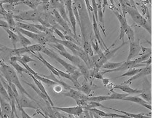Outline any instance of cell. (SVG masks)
<instances>
[{
	"label": "cell",
	"instance_id": "obj_1",
	"mask_svg": "<svg viewBox=\"0 0 158 118\" xmlns=\"http://www.w3.org/2000/svg\"><path fill=\"white\" fill-rule=\"evenodd\" d=\"M0 70H1L2 73L3 74V76L5 77V80L8 82H12L13 84L15 85L17 89L20 91L21 94L26 95V96L29 97L31 100H34V98L31 96L30 94L28 93L27 91L24 89V87L22 86L21 83L20 82L19 79H18V77L17 76V74H16L15 71L13 67L2 63V64L0 65Z\"/></svg>",
	"mask_w": 158,
	"mask_h": 118
},
{
	"label": "cell",
	"instance_id": "obj_2",
	"mask_svg": "<svg viewBox=\"0 0 158 118\" xmlns=\"http://www.w3.org/2000/svg\"><path fill=\"white\" fill-rule=\"evenodd\" d=\"M113 11V13L116 15V17L120 23V28H119V40H122L123 42H125L124 37L125 35L126 34L127 38H128L129 42L133 41L135 40V36H134V32H133V28L127 24V19L125 15L123 14L119 13L117 9H111Z\"/></svg>",
	"mask_w": 158,
	"mask_h": 118
},
{
	"label": "cell",
	"instance_id": "obj_3",
	"mask_svg": "<svg viewBox=\"0 0 158 118\" xmlns=\"http://www.w3.org/2000/svg\"><path fill=\"white\" fill-rule=\"evenodd\" d=\"M125 13H128L130 16L132 18L133 21H134L137 25L145 28V29L149 32V34H152V28L150 23H149V22H148L147 20H146V18L138 11L136 8L127 6V7H125Z\"/></svg>",
	"mask_w": 158,
	"mask_h": 118
},
{
	"label": "cell",
	"instance_id": "obj_4",
	"mask_svg": "<svg viewBox=\"0 0 158 118\" xmlns=\"http://www.w3.org/2000/svg\"><path fill=\"white\" fill-rule=\"evenodd\" d=\"M41 52H42L43 53L47 55V56L50 57V58H51L52 59H55L56 61H57L58 63H59V64L61 65V66L64 67V69L66 71V73H68V74H72V73L74 72V71L78 70L77 67L74 66V65L69 64V63H67V61H64V59L60 58V57L58 56L57 54H56V52H54L53 50H50V49H48V48H46L45 46L43 47V48H42Z\"/></svg>",
	"mask_w": 158,
	"mask_h": 118
},
{
	"label": "cell",
	"instance_id": "obj_5",
	"mask_svg": "<svg viewBox=\"0 0 158 118\" xmlns=\"http://www.w3.org/2000/svg\"><path fill=\"white\" fill-rule=\"evenodd\" d=\"M15 19L18 21H40L42 19L41 15L36 10H30L27 11H22L18 13V15H13Z\"/></svg>",
	"mask_w": 158,
	"mask_h": 118
},
{
	"label": "cell",
	"instance_id": "obj_6",
	"mask_svg": "<svg viewBox=\"0 0 158 118\" xmlns=\"http://www.w3.org/2000/svg\"><path fill=\"white\" fill-rule=\"evenodd\" d=\"M16 104H17V107H21L23 109L24 108H31V109H36V110L40 109L45 113V111L42 109L39 103L36 102L35 100H31V99H29V97L24 94L19 95Z\"/></svg>",
	"mask_w": 158,
	"mask_h": 118
},
{
	"label": "cell",
	"instance_id": "obj_7",
	"mask_svg": "<svg viewBox=\"0 0 158 118\" xmlns=\"http://www.w3.org/2000/svg\"><path fill=\"white\" fill-rule=\"evenodd\" d=\"M72 0H65L64 2V5L66 7V12H68V18L69 20V22L71 23V26L72 28V32L74 34V39L77 41L79 42V39L77 37V30H76V26H77V21L75 16L73 13V8H72Z\"/></svg>",
	"mask_w": 158,
	"mask_h": 118
},
{
	"label": "cell",
	"instance_id": "obj_8",
	"mask_svg": "<svg viewBox=\"0 0 158 118\" xmlns=\"http://www.w3.org/2000/svg\"><path fill=\"white\" fill-rule=\"evenodd\" d=\"M52 15H53L54 19H55V21H56V23H57L58 25L61 27L62 29L64 30V35L67 34V35L72 36L74 38V34H73L72 29L70 28L69 25L67 22L65 21L64 18L60 16V15L58 12L57 10H56V9L52 10Z\"/></svg>",
	"mask_w": 158,
	"mask_h": 118
},
{
	"label": "cell",
	"instance_id": "obj_9",
	"mask_svg": "<svg viewBox=\"0 0 158 118\" xmlns=\"http://www.w3.org/2000/svg\"><path fill=\"white\" fill-rule=\"evenodd\" d=\"M52 109L55 110H58L63 112L67 113L68 115H72L77 116V117H80L81 115H82L84 112V109L80 106H77V107H52Z\"/></svg>",
	"mask_w": 158,
	"mask_h": 118
},
{
	"label": "cell",
	"instance_id": "obj_10",
	"mask_svg": "<svg viewBox=\"0 0 158 118\" xmlns=\"http://www.w3.org/2000/svg\"><path fill=\"white\" fill-rule=\"evenodd\" d=\"M141 52V44L140 40H133L130 42V51L127 61H131L139 56Z\"/></svg>",
	"mask_w": 158,
	"mask_h": 118
},
{
	"label": "cell",
	"instance_id": "obj_11",
	"mask_svg": "<svg viewBox=\"0 0 158 118\" xmlns=\"http://www.w3.org/2000/svg\"><path fill=\"white\" fill-rule=\"evenodd\" d=\"M151 73H152V66L151 65H149V66H144L143 68L141 69V70L140 71V72H139V73H137L136 74L134 75V76L131 77L128 80L124 82L123 84L131 85V83H132L133 81H134L135 80H139V79L142 78V77H146V76H147V75L151 74Z\"/></svg>",
	"mask_w": 158,
	"mask_h": 118
},
{
	"label": "cell",
	"instance_id": "obj_12",
	"mask_svg": "<svg viewBox=\"0 0 158 118\" xmlns=\"http://www.w3.org/2000/svg\"><path fill=\"white\" fill-rule=\"evenodd\" d=\"M92 21H93V31H94L95 34L96 40H97V42H98V44L101 46V48L105 49V50H106V49L108 48V47L106 46V44H105L104 40H103L102 37H101L100 31H99L98 29V22L96 21V18H95L94 15H92Z\"/></svg>",
	"mask_w": 158,
	"mask_h": 118
},
{
	"label": "cell",
	"instance_id": "obj_13",
	"mask_svg": "<svg viewBox=\"0 0 158 118\" xmlns=\"http://www.w3.org/2000/svg\"><path fill=\"white\" fill-rule=\"evenodd\" d=\"M65 96L70 97L72 99L75 100V101H79V100H83V101H88V99L89 95H87L85 94H82L80 91H75L74 89H70L68 92L64 93L63 94Z\"/></svg>",
	"mask_w": 158,
	"mask_h": 118
},
{
	"label": "cell",
	"instance_id": "obj_14",
	"mask_svg": "<svg viewBox=\"0 0 158 118\" xmlns=\"http://www.w3.org/2000/svg\"><path fill=\"white\" fill-rule=\"evenodd\" d=\"M100 87H101L97 86V85H93L92 83L89 82V81L84 80L82 84L80 85L77 89L79 91H80V92L85 93V95H89L90 94V93L92 92L93 90H94V89L96 88H100Z\"/></svg>",
	"mask_w": 158,
	"mask_h": 118
},
{
	"label": "cell",
	"instance_id": "obj_15",
	"mask_svg": "<svg viewBox=\"0 0 158 118\" xmlns=\"http://www.w3.org/2000/svg\"><path fill=\"white\" fill-rule=\"evenodd\" d=\"M123 101H131V102L136 103H139L143 107L147 108V109H149V110H152V106L151 103L147 102V101L143 100V99H141V98L139 96H130V95H127L126 97H125L124 99H123Z\"/></svg>",
	"mask_w": 158,
	"mask_h": 118
},
{
	"label": "cell",
	"instance_id": "obj_16",
	"mask_svg": "<svg viewBox=\"0 0 158 118\" xmlns=\"http://www.w3.org/2000/svg\"><path fill=\"white\" fill-rule=\"evenodd\" d=\"M0 107H1L2 117L3 116H7V117L11 118L12 108L10 103H8L5 99H3L1 95H0Z\"/></svg>",
	"mask_w": 158,
	"mask_h": 118
},
{
	"label": "cell",
	"instance_id": "obj_17",
	"mask_svg": "<svg viewBox=\"0 0 158 118\" xmlns=\"http://www.w3.org/2000/svg\"><path fill=\"white\" fill-rule=\"evenodd\" d=\"M26 74H28L29 75L30 77H31L32 79H33V80H34V83H35V85H36V86L38 87V88H39V90L41 91V92L43 93V94L45 95L46 97L48 98V102H49V103H50V105L51 106V107H54V103H53V102H52V100H51V99H50V95H48V92L47 91H46V90H45V87H44V85H42V83L40 82V80H38L36 78H35V77H34V75H32L31 74H30V73L28 72L27 73H26Z\"/></svg>",
	"mask_w": 158,
	"mask_h": 118
},
{
	"label": "cell",
	"instance_id": "obj_18",
	"mask_svg": "<svg viewBox=\"0 0 158 118\" xmlns=\"http://www.w3.org/2000/svg\"><path fill=\"white\" fill-rule=\"evenodd\" d=\"M98 24H99L101 26V29H102L103 33H104V36L106 35V32H105V26H104V15L102 11V0H98Z\"/></svg>",
	"mask_w": 158,
	"mask_h": 118
},
{
	"label": "cell",
	"instance_id": "obj_19",
	"mask_svg": "<svg viewBox=\"0 0 158 118\" xmlns=\"http://www.w3.org/2000/svg\"><path fill=\"white\" fill-rule=\"evenodd\" d=\"M113 89H119L127 94H140L142 90H137L128 86L127 85H113Z\"/></svg>",
	"mask_w": 158,
	"mask_h": 118
},
{
	"label": "cell",
	"instance_id": "obj_20",
	"mask_svg": "<svg viewBox=\"0 0 158 118\" xmlns=\"http://www.w3.org/2000/svg\"><path fill=\"white\" fill-rule=\"evenodd\" d=\"M31 54L33 55V56H35L36 58L38 59V60L40 61H41L42 64L44 65V66L47 67L48 70H49L50 72H51V73H52V74H54L55 76H57L58 77H60L59 74H58V72H57V70H56V67H54L53 66H52V65L50 64L49 62L47 61H46L45 59L43 58V56H42V54L40 53H38V56H36V55L34 54V53H31Z\"/></svg>",
	"mask_w": 158,
	"mask_h": 118
},
{
	"label": "cell",
	"instance_id": "obj_21",
	"mask_svg": "<svg viewBox=\"0 0 158 118\" xmlns=\"http://www.w3.org/2000/svg\"><path fill=\"white\" fill-rule=\"evenodd\" d=\"M57 52L60 55H61L62 56H64V58H66V59H68L69 61H70L72 62L73 64H74V66H77L78 65L80 64V62L82 61V60H81V59L79 58L78 56H74V55H72V54L69 53L67 51L61 52V51H58V50H57Z\"/></svg>",
	"mask_w": 158,
	"mask_h": 118
},
{
	"label": "cell",
	"instance_id": "obj_22",
	"mask_svg": "<svg viewBox=\"0 0 158 118\" xmlns=\"http://www.w3.org/2000/svg\"><path fill=\"white\" fill-rule=\"evenodd\" d=\"M59 43L63 44L64 47L67 48L69 49V50L72 51L73 53H74V56H77V54L78 50L81 48L80 45L77 44L75 43H73L72 42L67 41V40H59Z\"/></svg>",
	"mask_w": 158,
	"mask_h": 118
},
{
	"label": "cell",
	"instance_id": "obj_23",
	"mask_svg": "<svg viewBox=\"0 0 158 118\" xmlns=\"http://www.w3.org/2000/svg\"><path fill=\"white\" fill-rule=\"evenodd\" d=\"M77 69L80 71L81 74H82V76L84 77L85 80L86 81H89L90 82V70L88 68V66L85 64V63L82 61L80 62V64L78 65Z\"/></svg>",
	"mask_w": 158,
	"mask_h": 118
},
{
	"label": "cell",
	"instance_id": "obj_24",
	"mask_svg": "<svg viewBox=\"0 0 158 118\" xmlns=\"http://www.w3.org/2000/svg\"><path fill=\"white\" fill-rule=\"evenodd\" d=\"M16 26L18 28H23V29L26 30V31L33 32V33H36V34L41 33L39 30L36 29V28L32 25V23H23V22H21V21H17L16 22Z\"/></svg>",
	"mask_w": 158,
	"mask_h": 118
},
{
	"label": "cell",
	"instance_id": "obj_25",
	"mask_svg": "<svg viewBox=\"0 0 158 118\" xmlns=\"http://www.w3.org/2000/svg\"><path fill=\"white\" fill-rule=\"evenodd\" d=\"M104 108H105V109H109V110H112V111H114V112H117L123 113V115H126V116H127V117H132V118H151L150 117H148V116L144 115L142 113H140V114H133V113H128V112H127L118 110V109H114V108L106 107H104Z\"/></svg>",
	"mask_w": 158,
	"mask_h": 118
},
{
	"label": "cell",
	"instance_id": "obj_26",
	"mask_svg": "<svg viewBox=\"0 0 158 118\" xmlns=\"http://www.w3.org/2000/svg\"><path fill=\"white\" fill-rule=\"evenodd\" d=\"M43 77H46V78H48V79H50V80H51L52 81H54L55 82H56L58 85H60V86H61L62 87H64V88L66 89V90L69 91L70 89H72V86L69 85L67 83H66L65 82H64V81H62L61 80L57 79L54 74H51L50 75H48V76H47V75H43Z\"/></svg>",
	"mask_w": 158,
	"mask_h": 118
},
{
	"label": "cell",
	"instance_id": "obj_27",
	"mask_svg": "<svg viewBox=\"0 0 158 118\" xmlns=\"http://www.w3.org/2000/svg\"><path fill=\"white\" fill-rule=\"evenodd\" d=\"M5 30V32L7 33L8 37L10 40H11L12 44H13V48H17V43L19 41V39H18V36L17 34H15V32L12 31L8 28H3Z\"/></svg>",
	"mask_w": 158,
	"mask_h": 118
},
{
	"label": "cell",
	"instance_id": "obj_28",
	"mask_svg": "<svg viewBox=\"0 0 158 118\" xmlns=\"http://www.w3.org/2000/svg\"><path fill=\"white\" fill-rule=\"evenodd\" d=\"M5 18L6 21H7V23L8 26H9V28L12 31L15 32L16 29V22L15 21V18L13 17V15L11 13H6V15L4 16Z\"/></svg>",
	"mask_w": 158,
	"mask_h": 118
},
{
	"label": "cell",
	"instance_id": "obj_29",
	"mask_svg": "<svg viewBox=\"0 0 158 118\" xmlns=\"http://www.w3.org/2000/svg\"><path fill=\"white\" fill-rule=\"evenodd\" d=\"M96 107H102L104 108V106L101 104V103H98V102H95V101H86L85 105L82 107L84 110H88L89 111L91 109H94V108Z\"/></svg>",
	"mask_w": 158,
	"mask_h": 118
},
{
	"label": "cell",
	"instance_id": "obj_30",
	"mask_svg": "<svg viewBox=\"0 0 158 118\" xmlns=\"http://www.w3.org/2000/svg\"><path fill=\"white\" fill-rule=\"evenodd\" d=\"M15 32H17V34L18 36V39H19V42H21V45L23 47H27L31 44V42L30 41L28 38H26L25 36L23 35L21 32H18V30H16Z\"/></svg>",
	"mask_w": 158,
	"mask_h": 118
},
{
	"label": "cell",
	"instance_id": "obj_31",
	"mask_svg": "<svg viewBox=\"0 0 158 118\" xmlns=\"http://www.w3.org/2000/svg\"><path fill=\"white\" fill-rule=\"evenodd\" d=\"M10 64L11 66L13 67L14 70H15L16 72L18 73V74H21V76H23V72H25V73L28 72V71L26 70L24 67L21 66V65L18 64V62H17V61H10Z\"/></svg>",
	"mask_w": 158,
	"mask_h": 118
},
{
	"label": "cell",
	"instance_id": "obj_32",
	"mask_svg": "<svg viewBox=\"0 0 158 118\" xmlns=\"http://www.w3.org/2000/svg\"><path fill=\"white\" fill-rule=\"evenodd\" d=\"M83 50L86 52V53H88V55L90 57L94 56V50H93L92 47H91V44L90 42L89 41V40H86L85 41H83Z\"/></svg>",
	"mask_w": 158,
	"mask_h": 118
},
{
	"label": "cell",
	"instance_id": "obj_33",
	"mask_svg": "<svg viewBox=\"0 0 158 118\" xmlns=\"http://www.w3.org/2000/svg\"><path fill=\"white\" fill-rule=\"evenodd\" d=\"M110 91L111 94L109 95V100H123L125 97L128 95V94H121V93L115 92L113 89H110Z\"/></svg>",
	"mask_w": 158,
	"mask_h": 118
},
{
	"label": "cell",
	"instance_id": "obj_34",
	"mask_svg": "<svg viewBox=\"0 0 158 118\" xmlns=\"http://www.w3.org/2000/svg\"><path fill=\"white\" fill-rule=\"evenodd\" d=\"M16 30H18V32H21V33L23 34V35L26 36H28V37L32 39V40H34V41H36V38H37V36H38V34L33 33V32H31L26 31V30H24V29H23V28L16 27L15 31H16Z\"/></svg>",
	"mask_w": 158,
	"mask_h": 118
},
{
	"label": "cell",
	"instance_id": "obj_35",
	"mask_svg": "<svg viewBox=\"0 0 158 118\" xmlns=\"http://www.w3.org/2000/svg\"><path fill=\"white\" fill-rule=\"evenodd\" d=\"M123 62H118V63H114V62H109L107 61L101 66V68L105 69L106 70H114V69L118 68L119 66H120L122 65Z\"/></svg>",
	"mask_w": 158,
	"mask_h": 118
},
{
	"label": "cell",
	"instance_id": "obj_36",
	"mask_svg": "<svg viewBox=\"0 0 158 118\" xmlns=\"http://www.w3.org/2000/svg\"><path fill=\"white\" fill-rule=\"evenodd\" d=\"M23 82H25L26 85H29V86H30V87H31V88H32V89H33V90H34V91H35V92H36V93H37V94H38V95H40V97H41V98H42V99H43V100H44V101H45V102H46V103H48V104H49V105H50V103H49V102H48V98H47V97H46V96H45V95H44L43 94V93H42L41 92V91H40L39 90V88H38V87H36V86H35V85H33V84H31V83H29V82H26V81H23Z\"/></svg>",
	"mask_w": 158,
	"mask_h": 118
},
{
	"label": "cell",
	"instance_id": "obj_37",
	"mask_svg": "<svg viewBox=\"0 0 158 118\" xmlns=\"http://www.w3.org/2000/svg\"><path fill=\"white\" fill-rule=\"evenodd\" d=\"M35 78L37 79L38 80H40L41 82H44V84L48 85H50V86H53V85H58L57 83L55 82L54 81H52L51 80H50V79H48L46 78V77H44L43 76H41V75L40 74H36L35 76H34Z\"/></svg>",
	"mask_w": 158,
	"mask_h": 118
},
{
	"label": "cell",
	"instance_id": "obj_38",
	"mask_svg": "<svg viewBox=\"0 0 158 118\" xmlns=\"http://www.w3.org/2000/svg\"><path fill=\"white\" fill-rule=\"evenodd\" d=\"M109 100V95H98V96H89L88 101H95V102L101 103L102 101Z\"/></svg>",
	"mask_w": 158,
	"mask_h": 118
},
{
	"label": "cell",
	"instance_id": "obj_39",
	"mask_svg": "<svg viewBox=\"0 0 158 118\" xmlns=\"http://www.w3.org/2000/svg\"><path fill=\"white\" fill-rule=\"evenodd\" d=\"M141 70V69H138V68H134V69H130L127 71V72L124 73V74L120 75V76H119L118 77H131L133 76H134L137 74V73H139L140 71Z\"/></svg>",
	"mask_w": 158,
	"mask_h": 118
},
{
	"label": "cell",
	"instance_id": "obj_40",
	"mask_svg": "<svg viewBox=\"0 0 158 118\" xmlns=\"http://www.w3.org/2000/svg\"><path fill=\"white\" fill-rule=\"evenodd\" d=\"M90 40H91V42H90L91 47H92V49L93 50H94V52L96 53V54H98L102 52V50H101L100 47H99L98 42H97L96 39H95V40H92V38H91Z\"/></svg>",
	"mask_w": 158,
	"mask_h": 118
},
{
	"label": "cell",
	"instance_id": "obj_41",
	"mask_svg": "<svg viewBox=\"0 0 158 118\" xmlns=\"http://www.w3.org/2000/svg\"><path fill=\"white\" fill-rule=\"evenodd\" d=\"M0 95H1L2 97H3V99H5L6 101H9V102L10 103V99L9 95H8L7 91L5 90V87H4L2 83L1 80H0Z\"/></svg>",
	"mask_w": 158,
	"mask_h": 118
},
{
	"label": "cell",
	"instance_id": "obj_42",
	"mask_svg": "<svg viewBox=\"0 0 158 118\" xmlns=\"http://www.w3.org/2000/svg\"><path fill=\"white\" fill-rule=\"evenodd\" d=\"M84 2H85V4L86 9H87V11H88L89 18H90V20H91L92 19V15H94V11H93V8H92V6L90 5V0H84Z\"/></svg>",
	"mask_w": 158,
	"mask_h": 118
},
{
	"label": "cell",
	"instance_id": "obj_43",
	"mask_svg": "<svg viewBox=\"0 0 158 118\" xmlns=\"http://www.w3.org/2000/svg\"><path fill=\"white\" fill-rule=\"evenodd\" d=\"M139 96H141V98H142V99H143V100L147 101V102L151 103L152 95H151L150 93L143 92V91H142V92H141L140 94H139Z\"/></svg>",
	"mask_w": 158,
	"mask_h": 118
},
{
	"label": "cell",
	"instance_id": "obj_44",
	"mask_svg": "<svg viewBox=\"0 0 158 118\" xmlns=\"http://www.w3.org/2000/svg\"><path fill=\"white\" fill-rule=\"evenodd\" d=\"M151 55L152 54L141 55L140 57H139V58H136V59H134L133 61H134L135 63H139V64H140V63H142L143 61H147L148 58H150Z\"/></svg>",
	"mask_w": 158,
	"mask_h": 118
},
{
	"label": "cell",
	"instance_id": "obj_45",
	"mask_svg": "<svg viewBox=\"0 0 158 118\" xmlns=\"http://www.w3.org/2000/svg\"><path fill=\"white\" fill-rule=\"evenodd\" d=\"M50 45L54 49H56V50H58V51H61V52H66V48L65 47L61 44L60 43H55V44H50Z\"/></svg>",
	"mask_w": 158,
	"mask_h": 118
},
{
	"label": "cell",
	"instance_id": "obj_46",
	"mask_svg": "<svg viewBox=\"0 0 158 118\" xmlns=\"http://www.w3.org/2000/svg\"><path fill=\"white\" fill-rule=\"evenodd\" d=\"M92 2V8H93V11H94V15L96 18V21L98 22V5H97V2L96 0H91Z\"/></svg>",
	"mask_w": 158,
	"mask_h": 118
},
{
	"label": "cell",
	"instance_id": "obj_47",
	"mask_svg": "<svg viewBox=\"0 0 158 118\" xmlns=\"http://www.w3.org/2000/svg\"><path fill=\"white\" fill-rule=\"evenodd\" d=\"M144 54H152V49L150 48H145L141 45V52L139 55H144Z\"/></svg>",
	"mask_w": 158,
	"mask_h": 118
},
{
	"label": "cell",
	"instance_id": "obj_48",
	"mask_svg": "<svg viewBox=\"0 0 158 118\" xmlns=\"http://www.w3.org/2000/svg\"><path fill=\"white\" fill-rule=\"evenodd\" d=\"M56 70H57L58 73V74H59L60 77H64V78H66V79H68V80H69L70 81H72V77H71V75L69 74L62 72V71L58 70V69H56Z\"/></svg>",
	"mask_w": 158,
	"mask_h": 118
},
{
	"label": "cell",
	"instance_id": "obj_49",
	"mask_svg": "<svg viewBox=\"0 0 158 118\" xmlns=\"http://www.w3.org/2000/svg\"><path fill=\"white\" fill-rule=\"evenodd\" d=\"M52 30H53V32H55L57 35L59 36V37L62 40H65V37H64V34L63 33V32H61V31H60L59 29L57 28H55V27H52Z\"/></svg>",
	"mask_w": 158,
	"mask_h": 118
},
{
	"label": "cell",
	"instance_id": "obj_50",
	"mask_svg": "<svg viewBox=\"0 0 158 118\" xmlns=\"http://www.w3.org/2000/svg\"><path fill=\"white\" fill-rule=\"evenodd\" d=\"M83 115H84L85 117V118H94V116H93V113L90 111L84 110Z\"/></svg>",
	"mask_w": 158,
	"mask_h": 118
},
{
	"label": "cell",
	"instance_id": "obj_51",
	"mask_svg": "<svg viewBox=\"0 0 158 118\" xmlns=\"http://www.w3.org/2000/svg\"><path fill=\"white\" fill-rule=\"evenodd\" d=\"M102 83H103V85H104V87H106L107 85H108L109 83V79H108V78H103L102 80Z\"/></svg>",
	"mask_w": 158,
	"mask_h": 118
},
{
	"label": "cell",
	"instance_id": "obj_52",
	"mask_svg": "<svg viewBox=\"0 0 158 118\" xmlns=\"http://www.w3.org/2000/svg\"><path fill=\"white\" fill-rule=\"evenodd\" d=\"M92 113H93V116H94V118H102L101 116H99L98 115H97V114H96V113H94V112H92Z\"/></svg>",
	"mask_w": 158,
	"mask_h": 118
},
{
	"label": "cell",
	"instance_id": "obj_53",
	"mask_svg": "<svg viewBox=\"0 0 158 118\" xmlns=\"http://www.w3.org/2000/svg\"><path fill=\"white\" fill-rule=\"evenodd\" d=\"M109 1L111 2V5H112V7H114V9H117V8L115 7V5H114V0H109Z\"/></svg>",
	"mask_w": 158,
	"mask_h": 118
},
{
	"label": "cell",
	"instance_id": "obj_54",
	"mask_svg": "<svg viewBox=\"0 0 158 118\" xmlns=\"http://www.w3.org/2000/svg\"><path fill=\"white\" fill-rule=\"evenodd\" d=\"M0 48H5V46H3L2 44H0Z\"/></svg>",
	"mask_w": 158,
	"mask_h": 118
},
{
	"label": "cell",
	"instance_id": "obj_55",
	"mask_svg": "<svg viewBox=\"0 0 158 118\" xmlns=\"http://www.w3.org/2000/svg\"><path fill=\"white\" fill-rule=\"evenodd\" d=\"M144 1H147V2H149V3H151V1H152V0H144Z\"/></svg>",
	"mask_w": 158,
	"mask_h": 118
},
{
	"label": "cell",
	"instance_id": "obj_56",
	"mask_svg": "<svg viewBox=\"0 0 158 118\" xmlns=\"http://www.w3.org/2000/svg\"><path fill=\"white\" fill-rule=\"evenodd\" d=\"M3 1H5V0H0V3H1V2H2Z\"/></svg>",
	"mask_w": 158,
	"mask_h": 118
},
{
	"label": "cell",
	"instance_id": "obj_57",
	"mask_svg": "<svg viewBox=\"0 0 158 118\" xmlns=\"http://www.w3.org/2000/svg\"><path fill=\"white\" fill-rule=\"evenodd\" d=\"M63 1H64V2H65V0H63Z\"/></svg>",
	"mask_w": 158,
	"mask_h": 118
},
{
	"label": "cell",
	"instance_id": "obj_58",
	"mask_svg": "<svg viewBox=\"0 0 158 118\" xmlns=\"http://www.w3.org/2000/svg\"><path fill=\"white\" fill-rule=\"evenodd\" d=\"M66 118H69V117H66Z\"/></svg>",
	"mask_w": 158,
	"mask_h": 118
}]
</instances>
